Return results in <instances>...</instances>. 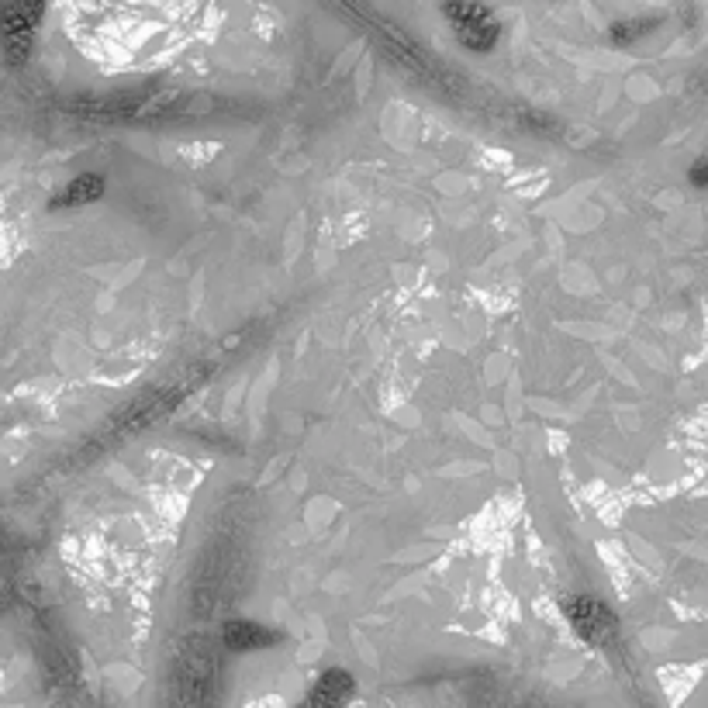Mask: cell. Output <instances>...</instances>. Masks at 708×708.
Here are the masks:
<instances>
[{"label": "cell", "mask_w": 708, "mask_h": 708, "mask_svg": "<svg viewBox=\"0 0 708 708\" xmlns=\"http://www.w3.org/2000/svg\"><path fill=\"white\" fill-rule=\"evenodd\" d=\"M442 14L449 18L457 39L474 52H487L498 42V22L491 18V11L477 0H439Z\"/></svg>", "instance_id": "obj_1"}, {"label": "cell", "mask_w": 708, "mask_h": 708, "mask_svg": "<svg viewBox=\"0 0 708 708\" xmlns=\"http://www.w3.org/2000/svg\"><path fill=\"white\" fill-rule=\"evenodd\" d=\"M45 0H4V39H7V63L18 66L28 52L32 28L42 18Z\"/></svg>", "instance_id": "obj_2"}, {"label": "cell", "mask_w": 708, "mask_h": 708, "mask_svg": "<svg viewBox=\"0 0 708 708\" xmlns=\"http://www.w3.org/2000/svg\"><path fill=\"white\" fill-rule=\"evenodd\" d=\"M563 612L577 629V636H584L587 643H608L615 636V615L598 598H570L563 604Z\"/></svg>", "instance_id": "obj_3"}, {"label": "cell", "mask_w": 708, "mask_h": 708, "mask_svg": "<svg viewBox=\"0 0 708 708\" xmlns=\"http://www.w3.org/2000/svg\"><path fill=\"white\" fill-rule=\"evenodd\" d=\"M277 643V632L256 622H229L225 625V646L229 649H263Z\"/></svg>", "instance_id": "obj_4"}, {"label": "cell", "mask_w": 708, "mask_h": 708, "mask_svg": "<svg viewBox=\"0 0 708 708\" xmlns=\"http://www.w3.org/2000/svg\"><path fill=\"white\" fill-rule=\"evenodd\" d=\"M353 694V681H349V674L346 670H329V674H322V681L318 687L312 691V705H342L346 698Z\"/></svg>", "instance_id": "obj_5"}, {"label": "cell", "mask_w": 708, "mask_h": 708, "mask_svg": "<svg viewBox=\"0 0 708 708\" xmlns=\"http://www.w3.org/2000/svg\"><path fill=\"white\" fill-rule=\"evenodd\" d=\"M104 194V180L97 173H86V177H77L69 187H66L63 197L52 201V208H77V204H90Z\"/></svg>", "instance_id": "obj_6"}, {"label": "cell", "mask_w": 708, "mask_h": 708, "mask_svg": "<svg viewBox=\"0 0 708 708\" xmlns=\"http://www.w3.org/2000/svg\"><path fill=\"white\" fill-rule=\"evenodd\" d=\"M694 180H698V184L705 187V180H708V167H698V169H694Z\"/></svg>", "instance_id": "obj_7"}]
</instances>
